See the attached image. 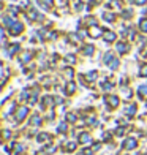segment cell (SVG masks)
<instances>
[{
    "mask_svg": "<svg viewBox=\"0 0 147 155\" xmlns=\"http://www.w3.org/2000/svg\"><path fill=\"white\" fill-rule=\"evenodd\" d=\"M27 114V109L25 108H22V109H19V114H18V119H19V120H21V119H22L24 116Z\"/></svg>",
    "mask_w": 147,
    "mask_h": 155,
    "instance_id": "obj_1",
    "label": "cell"
},
{
    "mask_svg": "<svg viewBox=\"0 0 147 155\" xmlns=\"http://www.w3.org/2000/svg\"><path fill=\"white\" fill-rule=\"evenodd\" d=\"M141 27H142V30H144V32H147V21H142Z\"/></svg>",
    "mask_w": 147,
    "mask_h": 155,
    "instance_id": "obj_2",
    "label": "cell"
},
{
    "mask_svg": "<svg viewBox=\"0 0 147 155\" xmlns=\"http://www.w3.org/2000/svg\"><path fill=\"white\" fill-rule=\"evenodd\" d=\"M113 38H114L113 33H106V40H113Z\"/></svg>",
    "mask_w": 147,
    "mask_h": 155,
    "instance_id": "obj_3",
    "label": "cell"
},
{
    "mask_svg": "<svg viewBox=\"0 0 147 155\" xmlns=\"http://www.w3.org/2000/svg\"><path fill=\"white\" fill-rule=\"evenodd\" d=\"M142 74H145V76H147V67H144V68H142Z\"/></svg>",
    "mask_w": 147,
    "mask_h": 155,
    "instance_id": "obj_4",
    "label": "cell"
},
{
    "mask_svg": "<svg viewBox=\"0 0 147 155\" xmlns=\"http://www.w3.org/2000/svg\"><path fill=\"white\" fill-rule=\"evenodd\" d=\"M136 2H138V3H144V2H145V0H136Z\"/></svg>",
    "mask_w": 147,
    "mask_h": 155,
    "instance_id": "obj_5",
    "label": "cell"
}]
</instances>
